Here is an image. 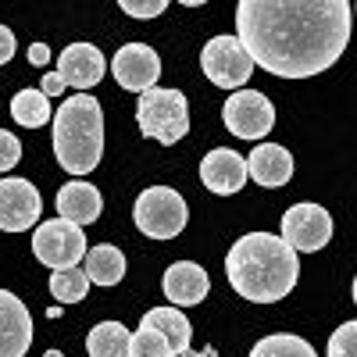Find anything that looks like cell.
<instances>
[{
    "instance_id": "1",
    "label": "cell",
    "mask_w": 357,
    "mask_h": 357,
    "mask_svg": "<svg viewBox=\"0 0 357 357\" xmlns=\"http://www.w3.org/2000/svg\"><path fill=\"white\" fill-rule=\"evenodd\" d=\"M347 0H243L236 40L254 68L279 79H311L333 68L350 43Z\"/></svg>"
},
{
    "instance_id": "2",
    "label": "cell",
    "mask_w": 357,
    "mask_h": 357,
    "mask_svg": "<svg viewBox=\"0 0 357 357\" xmlns=\"http://www.w3.org/2000/svg\"><path fill=\"white\" fill-rule=\"evenodd\" d=\"M229 286L250 304H279L301 279L296 250L272 232H247L225 254Z\"/></svg>"
},
{
    "instance_id": "3",
    "label": "cell",
    "mask_w": 357,
    "mask_h": 357,
    "mask_svg": "<svg viewBox=\"0 0 357 357\" xmlns=\"http://www.w3.org/2000/svg\"><path fill=\"white\" fill-rule=\"evenodd\" d=\"M54 158L72 175H86L100 165L104 111L89 93H75L54 111Z\"/></svg>"
},
{
    "instance_id": "4",
    "label": "cell",
    "mask_w": 357,
    "mask_h": 357,
    "mask_svg": "<svg viewBox=\"0 0 357 357\" xmlns=\"http://www.w3.org/2000/svg\"><path fill=\"white\" fill-rule=\"evenodd\" d=\"M136 126L146 139H158L165 146L178 143L190 132V104L183 89H146L136 100Z\"/></svg>"
},
{
    "instance_id": "5",
    "label": "cell",
    "mask_w": 357,
    "mask_h": 357,
    "mask_svg": "<svg viewBox=\"0 0 357 357\" xmlns=\"http://www.w3.org/2000/svg\"><path fill=\"white\" fill-rule=\"evenodd\" d=\"M132 222L151 240H175L190 222V207H186L183 193H175L168 186H151L136 197Z\"/></svg>"
},
{
    "instance_id": "6",
    "label": "cell",
    "mask_w": 357,
    "mask_h": 357,
    "mask_svg": "<svg viewBox=\"0 0 357 357\" xmlns=\"http://www.w3.org/2000/svg\"><path fill=\"white\" fill-rule=\"evenodd\" d=\"M86 236L79 225L54 218V222H40L36 236H33V254L40 264L65 272V268H79V261H86Z\"/></svg>"
},
{
    "instance_id": "7",
    "label": "cell",
    "mask_w": 357,
    "mask_h": 357,
    "mask_svg": "<svg viewBox=\"0 0 357 357\" xmlns=\"http://www.w3.org/2000/svg\"><path fill=\"white\" fill-rule=\"evenodd\" d=\"M200 68L204 75L211 79L218 89H243L247 79L254 75V61L250 54L243 50V43L236 36H215L207 40L204 50H200Z\"/></svg>"
},
{
    "instance_id": "8",
    "label": "cell",
    "mask_w": 357,
    "mask_h": 357,
    "mask_svg": "<svg viewBox=\"0 0 357 357\" xmlns=\"http://www.w3.org/2000/svg\"><path fill=\"white\" fill-rule=\"evenodd\" d=\"M222 122L236 139H261L275 126V107L257 89H236V93L222 104Z\"/></svg>"
},
{
    "instance_id": "9",
    "label": "cell",
    "mask_w": 357,
    "mask_h": 357,
    "mask_svg": "<svg viewBox=\"0 0 357 357\" xmlns=\"http://www.w3.org/2000/svg\"><path fill=\"white\" fill-rule=\"evenodd\" d=\"M282 240L293 250L314 254L333 240V215L321 204H293L282 215Z\"/></svg>"
},
{
    "instance_id": "10",
    "label": "cell",
    "mask_w": 357,
    "mask_h": 357,
    "mask_svg": "<svg viewBox=\"0 0 357 357\" xmlns=\"http://www.w3.org/2000/svg\"><path fill=\"white\" fill-rule=\"evenodd\" d=\"M43 200L29 178H0V229L25 232L40 222Z\"/></svg>"
},
{
    "instance_id": "11",
    "label": "cell",
    "mask_w": 357,
    "mask_h": 357,
    "mask_svg": "<svg viewBox=\"0 0 357 357\" xmlns=\"http://www.w3.org/2000/svg\"><path fill=\"white\" fill-rule=\"evenodd\" d=\"M111 72H114V79H118L122 89L146 93V89H154L158 79H161V57L146 43H126L122 50L114 54Z\"/></svg>"
},
{
    "instance_id": "12",
    "label": "cell",
    "mask_w": 357,
    "mask_h": 357,
    "mask_svg": "<svg viewBox=\"0 0 357 357\" xmlns=\"http://www.w3.org/2000/svg\"><path fill=\"white\" fill-rule=\"evenodd\" d=\"M33 347V314L15 293L0 289V357H25Z\"/></svg>"
},
{
    "instance_id": "13",
    "label": "cell",
    "mask_w": 357,
    "mask_h": 357,
    "mask_svg": "<svg viewBox=\"0 0 357 357\" xmlns=\"http://www.w3.org/2000/svg\"><path fill=\"white\" fill-rule=\"evenodd\" d=\"M247 178H250L247 175V158H240L236 151H229V146H215V151L200 161V183L218 197L240 193Z\"/></svg>"
},
{
    "instance_id": "14",
    "label": "cell",
    "mask_w": 357,
    "mask_h": 357,
    "mask_svg": "<svg viewBox=\"0 0 357 357\" xmlns=\"http://www.w3.org/2000/svg\"><path fill=\"white\" fill-rule=\"evenodd\" d=\"M104 72H107V61L93 43H72L57 57V75L65 79V86H75V89L97 86L104 79Z\"/></svg>"
},
{
    "instance_id": "15",
    "label": "cell",
    "mask_w": 357,
    "mask_h": 357,
    "mask_svg": "<svg viewBox=\"0 0 357 357\" xmlns=\"http://www.w3.org/2000/svg\"><path fill=\"white\" fill-rule=\"evenodd\" d=\"M161 286L175 307H193V304L207 301V293H211V279H207V272L197 261H175L165 272Z\"/></svg>"
},
{
    "instance_id": "16",
    "label": "cell",
    "mask_w": 357,
    "mask_h": 357,
    "mask_svg": "<svg viewBox=\"0 0 357 357\" xmlns=\"http://www.w3.org/2000/svg\"><path fill=\"white\" fill-rule=\"evenodd\" d=\"M247 175L264 190H279L293 178V154L279 143H257L247 158Z\"/></svg>"
},
{
    "instance_id": "17",
    "label": "cell",
    "mask_w": 357,
    "mask_h": 357,
    "mask_svg": "<svg viewBox=\"0 0 357 357\" xmlns=\"http://www.w3.org/2000/svg\"><path fill=\"white\" fill-rule=\"evenodd\" d=\"M104 211V197L97 186H89L82 183V178H75V183H65L61 190H57V215H61L65 222L72 225H89V222H97Z\"/></svg>"
},
{
    "instance_id": "18",
    "label": "cell",
    "mask_w": 357,
    "mask_h": 357,
    "mask_svg": "<svg viewBox=\"0 0 357 357\" xmlns=\"http://www.w3.org/2000/svg\"><path fill=\"white\" fill-rule=\"evenodd\" d=\"M139 325L143 329H158L165 340H168V347H172V357H178V354H190V340H193V325H190V318L178 311V307H151L143 318H139Z\"/></svg>"
},
{
    "instance_id": "19",
    "label": "cell",
    "mask_w": 357,
    "mask_h": 357,
    "mask_svg": "<svg viewBox=\"0 0 357 357\" xmlns=\"http://www.w3.org/2000/svg\"><path fill=\"white\" fill-rule=\"evenodd\" d=\"M129 350H132V333L122 321H100L86 336L89 357H129Z\"/></svg>"
},
{
    "instance_id": "20",
    "label": "cell",
    "mask_w": 357,
    "mask_h": 357,
    "mask_svg": "<svg viewBox=\"0 0 357 357\" xmlns=\"http://www.w3.org/2000/svg\"><path fill=\"white\" fill-rule=\"evenodd\" d=\"M86 275L97 286L122 282L126 279V254L111 243H97L93 250H86Z\"/></svg>"
},
{
    "instance_id": "21",
    "label": "cell",
    "mask_w": 357,
    "mask_h": 357,
    "mask_svg": "<svg viewBox=\"0 0 357 357\" xmlns=\"http://www.w3.org/2000/svg\"><path fill=\"white\" fill-rule=\"evenodd\" d=\"M11 118L22 129H40V126L54 122V111H50V100L40 89H18L15 100H11Z\"/></svg>"
},
{
    "instance_id": "22",
    "label": "cell",
    "mask_w": 357,
    "mask_h": 357,
    "mask_svg": "<svg viewBox=\"0 0 357 357\" xmlns=\"http://www.w3.org/2000/svg\"><path fill=\"white\" fill-rule=\"evenodd\" d=\"M250 357H318L314 347L293 333H275V336H264L261 343H254Z\"/></svg>"
},
{
    "instance_id": "23",
    "label": "cell",
    "mask_w": 357,
    "mask_h": 357,
    "mask_svg": "<svg viewBox=\"0 0 357 357\" xmlns=\"http://www.w3.org/2000/svg\"><path fill=\"white\" fill-rule=\"evenodd\" d=\"M89 289V275L86 268H65V272L50 275V296L57 304H79Z\"/></svg>"
},
{
    "instance_id": "24",
    "label": "cell",
    "mask_w": 357,
    "mask_h": 357,
    "mask_svg": "<svg viewBox=\"0 0 357 357\" xmlns=\"http://www.w3.org/2000/svg\"><path fill=\"white\" fill-rule=\"evenodd\" d=\"M129 357H172V347H168V340L158 329H143V325H139V329L132 333Z\"/></svg>"
},
{
    "instance_id": "25",
    "label": "cell",
    "mask_w": 357,
    "mask_h": 357,
    "mask_svg": "<svg viewBox=\"0 0 357 357\" xmlns=\"http://www.w3.org/2000/svg\"><path fill=\"white\" fill-rule=\"evenodd\" d=\"M329 357H357V321H343L329 336Z\"/></svg>"
},
{
    "instance_id": "26",
    "label": "cell",
    "mask_w": 357,
    "mask_h": 357,
    "mask_svg": "<svg viewBox=\"0 0 357 357\" xmlns=\"http://www.w3.org/2000/svg\"><path fill=\"white\" fill-rule=\"evenodd\" d=\"M18 161H22V143H18V136L8 132V129H0V172H11Z\"/></svg>"
},
{
    "instance_id": "27",
    "label": "cell",
    "mask_w": 357,
    "mask_h": 357,
    "mask_svg": "<svg viewBox=\"0 0 357 357\" xmlns=\"http://www.w3.org/2000/svg\"><path fill=\"white\" fill-rule=\"evenodd\" d=\"M122 11L132 18H158L161 11H168L165 0H151V4H139V0H122Z\"/></svg>"
},
{
    "instance_id": "28",
    "label": "cell",
    "mask_w": 357,
    "mask_h": 357,
    "mask_svg": "<svg viewBox=\"0 0 357 357\" xmlns=\"http://www.w3.org/2000/svg\"><path fill=\"white\" fill-rule=\"evenodd\" d=\"M40 93L50 100V97H61L65 93V79L57 75V72H50V75H43V86H40Z\"/></svg>"
},
{
    "instance_id": "29",
    "label": "cell",
    "mask_w": 357,
    "mask_h": 357,
    "mask_svg": "<svg viewBox=\"0 0 357 357\" xmlns=\"http://www.w3.org/2000/svg\"><path fill=\"white\" fill-rule=\"evenodd\" d=\"M15 57V33L8 25H0V65H8Z\"/></svg>"
},
{
    "instance_id": "30",
    "label": "cell",
    "mask_w": 357,
    "mask_h": 357,
    "mask_svg": "<svg viewBox=\"0 0 357 357\" xmlns=\"http://www.w3.org/2000/svg\"><path fill=\"white\" fill-rule=\"evenodd\" d=\"M47 61H50V50H47L43 43L29 47V65H47Z\"/></svg>"
},
{
    "instance_id": "31",
    "label": "cell",
    "mask_w": 357,
    "mask_h": 357,
    "mask_svg": "<svg viewBox=\"0 0 357 357\" xmlns=\"http://www.w3.org/2000/svg\"><path fill=\"white\" fill-rule=\"evenodd\" d=\"M186 357H218V350H215V347H207V350H200V354H193V350H190Z\"/></svg>"
},
{
    "instance_id": "32",
    "label": "cell",
    "mask_w": 357,
    "mask_h": 357,
    "mask_svg": "<svg viewBox=\"0 0 357 357\" xmlns=\"http://www.w3.org/2000/svg\"><path fill=\"white\" fill-rule=\"evenodd\" d=\"M354 304H357V279H354Z\"/></svg>"
},
{
    "instance_id": "33",
    "label": "cell",
    "mask_w": 357,
    "mask_h": 357,
    "mask_svg": "<svg viewBox=\"0 0 357 357\" xmlns=\"http://www.w3.org/2000/svg\"><path fill=\"white\" fill-rule=\"evenodd\" d=\"M354 15H357V8H354Z\"/></svg>"
}]
</instances>
